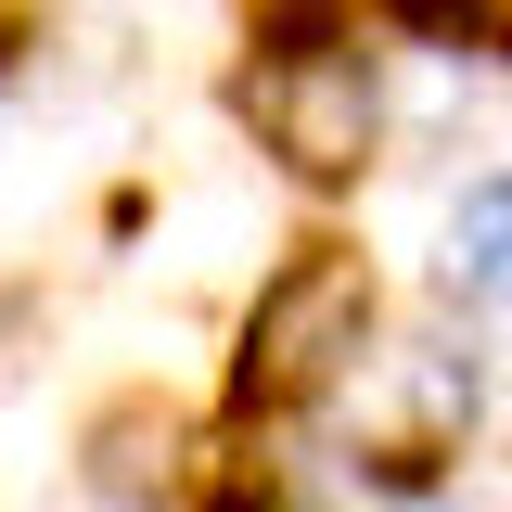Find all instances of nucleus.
<instances>
[{"instance_id":"obj_1","label":"nucleus","mask_w":512,"mask_h":512,"mask_svg":"<svg viewBox=\"0 0 512 512\" xmlns=\"http://www.w3.org/2000/svg\"><path fill=\"white\" fill-rule=\"evenodd\" d=\"M244 128L256 154L282 167V180L308 192H346L359 167L384 154V64L359 52V13H320V0H269V26H256V64H244Z\"/></svg>"},{"instance_id":"obj_2","label":"nucleus","mask_w":512,"mask_h":512,"mask_svg":"<svg viewBox=\"0 0 512 512\" xmlns=\"http://www.w3.org/2000/svg\"><path fill=\"white\" fill-rule=\"evenodd\" d=\"M372 256L359 244H295L244 308V346H231V410L244 423H295V410H333L346 372L372 359Z\"/></svg>"},{"instance_id":"obj_3","label":"nucleus","mask_w":512,"mask_h":512,"mask_svg":"<svg viewBox=\"0 0 512 512\" xmlns=\"http://www.w3.org/2000/svg\"><path fill=\"white\" fill-rule=\"evenodd\" d=\"M474 410H487V372H474V346H448V333H397L372 346L346 397H333V423L359 436L372 474H448L461 436H474Z\"/></svg>"},{"instance_id":"obj_4","label":"nucleus","mask_w":512,"mask_h":512,"mask_svg":"<svg viewBox=\"0 0 512 512\" xmlns=\"http://www.w3.org/2000/svg\"><path fill=\"white\" fill-rule=\"evenodd\" d=\"M90 487H103V500H180L192 487V423L180 410H154V397H116V410H103V423H90Z\"/></svg>"},{"instance_id":"obj_5","label":"nucleus","mask_w":512,"mask_h":512,"mask_svg":"<svg viewBox=\"0 0 512 512\" xmlns=\"http://www.w3.org/2000/svg\"><path fill=\"white\" fill-rule=\"evenodd\" d=\"M436 282L461 295V308L512 320V167H500V180H474L461 205H448V231H436Z\"/></svg>"},{"instance_id":"obj_6","label":"nucleus","mask_w":512,"mask_h":512,"mask_svg":"<svg viewBox=\"0 0 512 512\" xmlns=\"http://www.w3.org/2000/svg\"><path fill=\"white\" fill-rule=\"evenodd\" d=\"M436 52H487V64H512V0H397Z\"/></svg>"},{"instance_id":"obj_7","label":"nucleus","mask_w":512,"mask_h":512,"mask_svg":"<svg viewBox=\"0 0 512 512\" xmlns=\"http://www.w3.org/2000/svg\"><path fill=\"white\" fill-rule=\"evenodd\" d=\"M218 512H244V500H218ZM256 512H282V500H256Z\"/></svg>"}]
</instances>
